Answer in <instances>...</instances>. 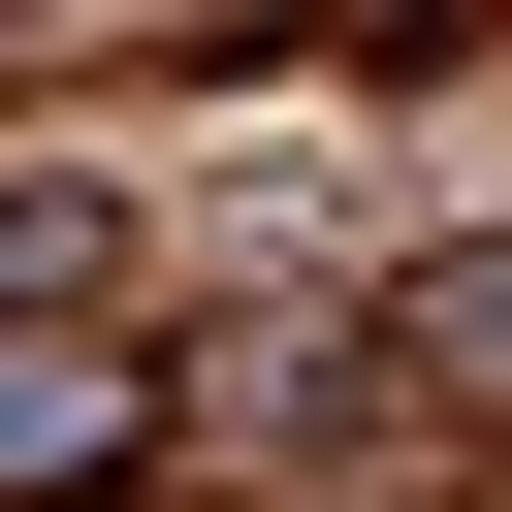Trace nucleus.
I'll return each mask as SVG.
<instances>
[{"instance_id": "1", "label": "nucleus", "mask_w": 512, "mask_h": 512, "mask_svg": "<svg viewBox=\"0 0 512 512\" xmlns=\"http://www.w3.org/2000/svg\"><path fill=\"white\" fill-rule=\"evenodd\" d=\"M160 448V352L128 320H0V512H64V480H128Z\"/></svg>"}, {"instance_id": "2", "label": "nucleus", "mask_w": 512, "mask_h": 512, "mask_svg": "<svg viewBox=\"0 0 512 512\" xmlns=\"http://www.w3.org/2000/svg\"><path fill=\"white\" fill-rule=\"evenodd\" d=\"M96 256H128V224H96L64 160H32V192H0V320H96Z\"/></svg>"}]
</instances>
